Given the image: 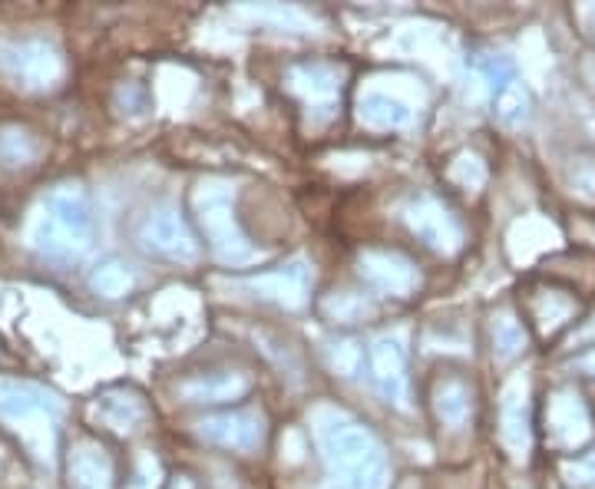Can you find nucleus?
<instances>
[{
	"label": "nucleus",
	"mask_w": 595,
	"mask_h": 489,
	"mask_svg": "<svg viewBox=\"0 0 595 489\" xmlns=\"http://www.w3.org/2000/svg\"><path fill=\"white\" fill-rule=\"evenodd\" d=\"M324 463L338 489H381L387 460L377 437L348 417H331L321 423Z\"/></svg>",
	"instance_id": "nucleus-1"
},
{
	"label": "nucleus",
	"mask_w": 595,
	"mask_h": 489,
	"mask_svg": "<svg viewBox=\"0 0 595 489\" xmlns=\"http://www.w3.org/2000/svg\"><path fill=\"white\" fill-rule=\"evenodd\" d=\"M93 242V215L86 195L73 186L53 189L40 205L34 222V245L43 255L70 262L80 258Z\"/></svg>",
	"instance_id": "nucleus-2"
},
{
	"label": "nucleus",
	"mask_w": 595,
	"mask_h": 489,
	"mask_svg": "<svg viewBox=\"0 0 595 489\" xmlns=\"http://www.w3.org/2000/svg\"><path fill=\"white\" fill-rule=\"evenodd\" d=\"M196 219L205 235V242L222 262H248L255 258V245L248 242L242 222H238L235 199L225 186H205L196 195Z\"/></svg>",
	"instance_id": "nucleus-3"
},
{
	"label": "nucleus",
	"mask_w": 595,
	"mask_h": 489,
	"mask_svg": "<svg viewBox=\"0 0 595 489\" xmlns=\"http://www.w3.org/2000/svg\"><path fill=\"white\" fill-rule=\"evenodd\" d=\"M344 73L338 63L328 60H301L288 67V90L301 100L311 126H328L341 103Z\"/></svg>",
	"instance_id": "nucleus-4"
},
{
	"label": "nucleus",
	"mask_w": 595,
	"mask_h": 489,
	"mask_svg": "<svg viewBox=\"0 0 595 489\" xmlns=\"http://www.w3.org/2000/svg\"><path fill=\"white\" fill-rule=\"evenodd\" d=\"M404 222L410 235L420 238L430 252L437 255H453L463 248V222L453 215L450 205H443L437 195H414L404 209Z\"/></svg>",
	"instance_id": "nucleus-5"
},
{
	"label": "nucleus",
	"mask_w": 595,
	"mask_h": 489,
	"mask_svg": "<svg viewBox=\"0 0 595 489\" xmlns=\"http://www.w3.org/2000/svg\"><path fill=\"white\" fill-rule=\"evenodd\" d=\"M592 437V414L579 390L559 387L546 400V440L559 453L579 450Z\"/></svg>",
	"instance_id": "nucleus-6"
},
{
	"label": "nucleus",
	"mask_w": 595,
	"mask_h": 489,
	"mask_svg": "<svg viewBox=\"0 0 595 489\" xmlns=\"http://www.w3.org/2000/svg\"><path fill=\"white\" fill-rule=\"evenodd\" d=\"M364 285L387 298H410L420 288V268L394 248H367L357 262Z\"/></svg>",
	"instance_id": "nucleus-7"
},
{
	"label": "nucleus",
	"mask_w": 595,
	"mask_h": 489,
	"mask_svg": "<svg viewBox=\"0 0 595 489\" xmlns=\"http://www.w3.org/2000/svg\"><path fill=\"white\" fill-rule=\"evenodd\" d=\"M367 374L374 390L397 410L410 407V377H407V351L397 338H381L367 347Z\"/></svg>",
	"instance_id": "nucleus-8"
},
{
	"label": "nucleus",
	"mask_w": 595,
	"mask_h": 489,
	"mask_svg": "<svg viewBox=\"0 0 595 489\" xmlns=\"http://www.w3.org/2000/svg\"><path fill=\"white\" fill-rule=\"evenodd\" d=\"M139 242L159 258L169 262H196L199 258V242L192 235L189 222L182 219L176 209H159L139 228Z\"/></svg>",
	"instance_id": "nucleus-9"
},
{
	"label": "nucleus",
	"mask_w": 595,
	"mask_h": 489,
	"mask_svg": "<svg viewBox=\"0 0 595 489\" xmlns=\"http://www.w3.org/2000/svg\"><path fill=\"white\" fill-rule=\"evenodd\" d=\"M199 433L205 443L235 453H252L262 447L265 440V420L252 414V410H225V414H212L199 423Z\"/></svg>",
	"instance_id": "nucleus-10"
},
{
	"label": "nucleus",
	"mask_w": 595,
	"mask_h": 489,
	"mask_svg": "<svg viewBox=\"0 0 595 489\" xmlns=\"http://www.w3.org/2000/svg\"><path fill=\"white\" fill-rule=\"evenodd\" d=\"M248 288L262 301L281 304V308H305L311 291V268L305 262H288L272 271H258L248 278Z\"/></svg>",
	"instance_id": "nucleus-11"
},
{
	"label": "nucleus",
	"mask_w": 595,
	"mask_h": 489,
	"mask_svg": "<svg viewBox=\"0 0 595 489\" xmlns=\"http://www.w3.org/2000/svg\"><path fill=\"white\" fill-rule=\"evenodd\" d=\"M434 414L440 420V427H447L450 433H463L470 427L473 387L467 377H460L457 371H447L434 380Z\"/></svg>",
	"instance_id": "nucleus-12"
},
{
	"label": "nucleus",
	"mask_w": 595,
	"mask_h": 489,
	"mask_svg": "<svg viewBox=\"0 0 595 489\" xmlns=\"http://www.w3.org/2000/svg\"><path fill=\"white\" fill-rule=\"evenodd\" d=\"M0 60L27 86H47L60 76V60L47 43H10L0 50Z\"/></svg>",
	"instance_id": "nucleus-13"
},
{
	"label": "nucleus",
	"mask_w": 595,
	"mask_h": 489,
	"mask_svg": "<svg viewBox=\"0 0 595 489\" xmlns=\"http://www.w3.org/2000/svg\"><path fill=\"white\" fill-rule=\"evenodd\" d=\"M192 404H225V400H238L252 390V377L242 371H212L192 384L182 387Z\"/></svg>",
	"instance_id": "nucleus-14"
},
{
	"label": "nucleus",
	"mask_w": 595,
	"mask_h": 489,
	"mask_svg": "<svg viewBox=\"0 0 595 489\" xmlns=\"http://www.w3.org/2000/svg\"><path fill=\"white\" fill-rule=\"evenodd\" d=\"M361 126H367L371 133H394V129H404L414 113H410L407 103L394 100V96L384 93H367L361 100V110H357Z\"/></svg>",
	"instance_id": "nucleus-15"
},
{
	"label": "nucleus",
	"mask_w": 595,
	"mask_h": 489,
	"mask_svg": "<svg viewBox=\"0 0 595 489\" xmlns=\"http://www.w3.org/2000/svg\"><path fill=\"white\" fill-rule=\"evenodd\" d=\"M47 407L50 397L34 384H17V380L0 384V414L4 417H24L30 410H47Z\"/></svg>",
	"instance_id": "nucleus-16"
},
{
	"label": "nucleus",
	"mask_w": 595,
	"mask_h": 489,
	"mask_svg": "<svg viewBox=\"0 0 595 489\" xmlns=\"http://www.w3.org/2000/svg\"><path fill=\"white\" fill-rule=\"evenodd\" d=\"M523 344H526L523 321L510 318V314H500V318L493 321V354L500 357V361H510V357L523 351Z\"/></svg>",
	"instance_id": "nucleus-17"
},
{
	"label": "nucleus",
	"mask_w": 595,
	"mask_h": 489,
	"mask_svg": "<svg viewBox=\"0 0 595 489\" xmlns=\"http://www.w3.org/2000/svg\"><path fill=\"white\" fill-rule=\"evenodd\" d=\"M496 113H500L503 123H523V119L529 116V93H526V86L523 83H516L510 80L503 86L500 93H496Z\"/></svg>",
	"instance_id": "nucleus-18"
},
{
	"label": "nucleus",
	"mask_w": 595,
	"mask_h": 489,
	"mask_svg": "<svg viewBox=\"0 0 595 489\" xmlns=\"http://www.w3.org/2000/svg\"><path fill=\"white\" fill-rule=\"evenodd\" d=\"M562 480H566L569 489H595V450L566 460V466H562Z\"/></svg>",
	"instance_id": "nucleus-19"
},
{
	"label": "nucleus",
	"mask_w": 595,
	"mask_h": 489,
	"mask_svg": "<svg viewBox=\"0 0 595 489\" xmlns=\"http://www.w3.org/2000/svg\"><path fill=\"white\" fill-rule=\"evenodd\" d=\"M129 285H133V278H129V271H126L123 265H116V262L103 265V268L93 275V288L100 291V295H106V298H119V295H126Z\"/></svg>",
	"instance_id": "nucleus-20"
},
{
	"label": "nucleus",
	"mask_w": 595,
	"mask_h": 489,
	"mask_svg": "<svg viewBox=\"0 0 595 489\" xmlns=\"http://www.w3.org/2000/svg\"><path fill=\"white\" fill-rule=\"evenodd\" d=\"M169 489H199L196 483L189 480V476H176V480L169 483Z\"/></svg>",
	"instance_id": "nucleus-21"
},
{
	"label": "nucleus",
	"mask_w": 595,
	"mask_h": 489,
	"mask_svg": "<svg viewBox=\"0 0 595 489\" xmlns=\"http://www.w3.org/2000/svg\"><path fill=\"white\" fill-rule=\"evenodd\" d=\"M592 34H595V24H592Z\"/></svg>",
	"instance_id": "nucleus-22"
}]
</instances>
